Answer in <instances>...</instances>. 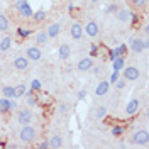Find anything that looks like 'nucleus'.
Instances as JSON below:
<instances>
[{"mask_svg":"<svg viewBox=\"0 0 149 149\" xmlns=\"http://www.w3.org/2000/svg\"><path fill=\"white\" fill-rule=\"evenodd\" d=\"M102 70H103L102 66H95V65H93L90 71H92V73L95 74V76H100V74H102Z\"/></svg>","mask_w":149,"mask_h":149,"instance_id":"e433bc0d","label":"nucleus"},{"mask_svg":"<svg viewBox=\"0 0 149 149\" xmlns=\"http://www.w3.org/2000/svg\"><path fill=\"white\" fill-rule=\"evenodd\" d=\"M47 142H49V149H58L63 146V137L59 136V134H53L49 139H47Z\"/></svg>","mask_w":149,"mask_h":149,"instance_id":"f3484780","label":"nucleus"},{"mask_svg":"<svg viewBox=\"0 0 149 149\" xmlns=\"http://www.w3.org/2000/svg\"><path fill=\"white\" fill-rule=\"evenodd\" d=\"M127 46L130 47V51L132 53H136V54H139L142 51H146L149 47L148 44V39H139V37H130L129 42H127Z\"/></svg>","mask_w":149,"mask_h":149,"instance_id":"f03ea898","label":"nucleus"},{"mask_svg":"<svg viewBox=\"0 0 149 149\" xmlns=\"http://www.w3.org/2000/svg\"><path fill=\"white\" fill-rule=\"evenodd\" d=\"M12 2H15V0H12Z\"/></svg>","mask_w":149,"mask_h":149,"instance_id":"09e8293b","label":"nucleus"},{"mask_svg":"<svg viewBox=\"0 0 149 149\" xmlns=\"http://www.w3.org/2000/svg\"><path fill=\"white\" fill-rule=\"evenodd\" d=\"M86 95H88V93H86V90H80V92L76 93V98L81 102V100H85V98H86Z\"/></svg>","mask_w":149,"mask_h":149,"instance_id":"ea45409f","label":"nucleus"},{"mask_svg":"<svg viewBox=\"0 0 149 149\" xmlns=\"http://www.w3.org/2000/svg\"><path fill=\"white\" fill-rule=\"evenodd\" d=\"M130 3H132L134 7H137V9L146 7V0H130Z\"/></svg>","mask_w":149,"mask_h":149,"instance_id":"f704fd0d","label":"nucleus"},{"mask_svg":"<svg viewBox=\"0 0 149 149\" xmlns=\"http://www.w3.org/2000/svg\"><path fill=\"white\" fill-rule=\"evenodd\" d=\"M119 148H120V149H125V148H127V144H125V142H119Z\"/></svg>","mask_w":149,"mask_h":149,"instance_id":"49530a36","label":"nucleus"},{"mask_svg":"<svg viewBox=\"0 0 149 149\" xmlns=\"http://www.w3.org/2000/svg\"><path fill=\"white\" fill-rule=\"evenodd\" d=\"M12 66H14V70H17V71H26L29 68V59L26 56H15L14 61H12Z\"/></svg>","mask_w":149,"mask_h":149,"instance_id":"9d476101","label":"nucleus"},{"mask_svg":"<svg viewBox=\"0 0 149 149\" xmlns=\"http://www.w3.org/2000/svg\"><path fill=\"white\" fill-rule=\"evenodd\" d=\"M117 49H119L120 56H125V53H127V44L124 42V44H120V46H117Z\"/></svg>","mask_w":149,"mask_h":149,"instance_id":"a19ab883","label":"nucleus"},{"mask_svg":"<svg viewBox=\"0 0 149 149\" xmlns=\"http://www.w3.org/2000/svg\"><path fill=\"white\" fill-rule=\"evenodd\" d=\"M10 112V98L0 97V113H9Z\"/></svg>","mask_w":149,"mask_h":149,"instance_id":"b1692460","label":"nucleus"},{"mask_svg":"<svg viewBox=\"0 0 149 149\" xmlns=\"http://www.w3.org/2000/svg\"><path fill=\"white\" fill-rule=\"evenodd\" d=\"M130 24H137L139 22V15L136 14V12H130V19H129Z\"/></svg>","mask_w":149,"mask_h":149,"instance_id":"4c0bfd02","label":"nucleus"},{"mask_svg":"<svg viewBox=\"0 0 149 149\" xmlns=\"http://www.w3.org/2000/svg\"><path fill=\"white\" fill-rule=\"evenodd\" d=\"M5 148H7V149H17V144L10 142V144H5Z\"/></svg>","mask_w":149,"mask_h":149,"instance_id":"a18cd8bd","label":"nucleus"},{"mask_svg":"<svg viewBox=\"0 0 149 149\" xmlns=\"http://www.w3.org/2000/svg\"><path fill=\"white\" fill-rule=\"evenodd\" d=\"M139 109H141L139 98H130L129 102H127V105H125V115L132 117V115H136V113L139 112Z\"/></svg>","mask_w":149,"mask_h":149,"instance_id":"1a4fd4ad","label":"nucleus"},{"mask_svg":"<svg viewBox=\"0 0 149 149\" xmlns=\"http://www.w3.org/2000/svg\"><path fill=\"white\" fill-rule=\"evenodd\" d=\"M17 12H19V15H20V17L29 19L31 15H32V12H34V10H32V7L29 5V2H27V3H24V5H22V7L17 10Z\"/></svg>","mask_w":149,"mask_h":149,"instance_id":"aec40b11","label":"nucleus"},{"mask_svg":"<svg viewBox=\"0 0 149 149\" xmlns=\"http://www.w3.org/2000/svg\"><path fill=\"white\" fill-rule=\"evenodd\" d=\"M19 139H20V142H24V144H32V142L37 139L36 127H34V125H31V124L22 125L20 130H19Z\"/></svg>","mask_w":149,"mask_h":149,"instance_id":"f257e3e1","label":"nucleus"},{"mask_svg":"<svg viewBox=\"0 0 149 149\" xmlns=\"http://www.w3.org/2000/svg\"><path fill=\"white\" fill-rule=\"evenodd\" d=\"M117 10H119V7H117L115 3H112V5H109V7H107V12H109V14H115Z\"/></svg>","mask_w":149,"mask_h":149,"instance_id":"79ce46f5","label":"nucleus"},{"mask_svg":"<svg viewBox=\"0 0 149 149\" xmlns=\"http://www.w3.org/2000/svg\"><path fill=\"white\" fill-rule=\"evenodd\" d=\"M70 110V105H68V103H59V105H58V112H59V113H66V112Z\"/></svg>","mask_w":149,"mask_h":149,"instance_id":"c9c22d12","label":"nucleus"},{"mask_svg":"<svg viewBox=\"0 0 149 149\" xmlns=\"http://www.w3.org/2000/svg\"><path fill=\"white\" fill-rule=\"evenodd\" d=\"M115 17H117V20H119V22H122V24H129L130 10H127V9H119L117 12H115Z\"/></svg>","mask_w":149,"mask_h":149,"instance_id":"dca6fc26","label":"nucleus"},{"mask_svg":"<svg viewBox=\"0 0 149 149\" xmlns=\"http://www.w3.org/2000/svg\"><path fill=\"white\" fill-rule=\"evenodd\" d=\"M83 32L88 37H97L100 34V26H98V22H97V20H88L83 27Z\"/></svg>","mask_w":149,"mask_h":149,"instance_id":"423d86ee","label":"nucleus"},{"mask_svg":"<svg viewBox=\"0 0 149 149\" xmlns=\"http://www.w3.org/2000/svg\"><path fill=\"white\" fill-rule=\"evenodd\" d=\"M66 10H68V14H73L74 12V3L73 2H70V3L66 5Z\"/></svg>","mask_w":149,"mask_h":149,"instance_id":"c03bdc74","label":"nucleus"},{"mask_svg":"<svg viewBox=\"0 0 149 149\" xmlns=\"http://www.w3.org/2000/svg\"><path fill=\"white\" fill-rule=\"evenodd\" d=\"M27 2H29V0H15V2H14V3H15V10H19L24 3H27Z\"/></svg>","mask_w":149,"mask_h":149,"instance_id":"37998d69","label":"nucleus"},{"mask_svg":"<svg viewBox=\"0 0 149 149\" xmlns=\"http://www.w3.org/2000/svg\"><path fill=\"white\" fill-rule=\"evenodd\" d=\"M24 97H26V105H27V107L32 109V107H36L37 105V97H36V92H34V90L27 88V92H26Z\"/></svg>","mask_w":149,"mask_h":149,"instance_id":"2eb2a0df","label":"nucleus"},{"mask_svg":"<svg viewBox=\"0 0 149 149\" xmlns=\"http://www.w3.org/2000/svg\"><path fill=\"white\" fill-rule=\"evenodd\" d=\"M93 66V58L90 56H86V58H81L78 63H76V70L80 71V73H86V71H90Z\"/></svg>","mask_w":149,"mask_h":149,"instance_id":"9b49d317","label":"nucleus"},{"mask_svg":"<svg viewBox=\"0 0 149 149\" xmlns=\"http://www.w3.org/2000/svg\"><path fill=\"white\" fill-rule=\"evenodd\" d=\"M113 85H115V88H117V90H124V88H125V80L120 76V78H119Z\"/></svg>","mask_w":149,"mask_h":149,"instance_id":"72a5a7b5","label":"nucleus"},{"mask_svg":"<svg viewBox=\"0 0 149 149\" xmlns=\"http://www.w3.org/2000/svg\"><path fill=\"white\" fill-rule=\"evenodd\" d=\"M119 78H120V71H113V70H112L110 78H109V83H110V85H113L115 81H117V80H119Z\"/></svg>","mask_w":149,"mask_h":149,"instance_id":"2f4dec72","label":"nucleus"},{"mask_svg":"<svg viewBox=\"0 0 149 149\" xmlns=\"http://www.w3.org/2000/svg\"><path fill=\"white\" fill-rule=\"evenodd\" d=\"M10 47H12V37L3 36L2 39H0V53H5V51H9Z\"/></svg>","mask_w":149,"mask_h":149,"instance_id":"412c9836","label":"nucleus"},{"mask_svg":"<svg viewBox=\"0 0 149 149\" xmlns=\"http://www.w3.org/2000/svg\"><path fill=\"white\" fill-rule=\"evenodd\" d=\"M98 54H100V47L97 46V44H95V42H92V44H90V58H98Z\"/></svg>","mask_w":149,"mask_h":149,"instance_id":"c756f323","label":"nucleus"},{"mask_svg":"<svg viewBox=\"0 0 149 149\" xmlns=\"http://www.w3.org/2000/svg\"><path fill=\"white\" fill-rule=\"evenodd\" d=\"M107 113H109V110H107V107L105 105H100V107H97V110H95V119H105L107 117Z\"/></svg>","mask_w":149,"mask_h":149,"instance_id":"393cba45","label":"nucleus"},{"mask_svg":"<svg viewBox=\"0 0 149 149\" xmlns=\"http://www.w3.org/2000/svg\"><path fill=\"white\" fill-rule=\"evenodd\" d=\"M47 41H49V37H47V32H46V31H39V32L36 34V39H34L36 46H44Z\"/></svg>","mask_w":149,"mask_h":149,"instance_id":"6ab92c4d","label":"nucleus"},{"mask_svg":"<svg viewBox=\"0 0 149 149\" xmlns=\"http://www.w3.org/2000/svg\"><path fill=\"white\" fill-rule=\"evenodd\" d=\"M15 32H17V36L20 37V39H26V37H29L31 34H32V31L27 27H17L15 29Z\"/></svg>","mask_w":149,"mask_h":149,"instance_id":"cd10ccee","label":"nucleus"},{"mask_svg":"<svg viewBox=\"0 0 149 149\" xmlns=\"http://www.w3.org/2000/svg\"><path fill=\"white\" fill-rule=\"evenodd\" d=\"M58 58H59L61 61H68V59L71 58V46H70L68 42L59 44V47H58Z\"/></svg>","mask_w":149,"mask_h":149,"instance_id":"f8f14e48","label":"nucleus"},{"mask_svg":"<svg viewBox=\"0 0 149 149\" xmlns=\"http://www.w3.org/2000/svg\"><path fill=\"white\" fill-rule=\"evenodd\" d=\"M117 56H120V53H119V49H117V47H113V49L109 51V59H110V61H113Z\"/></svg>","mask_w":149,"mask_h":149,"instance_id":"473e14b6","label":"nucleus"},{"mask_svg":"<svg viewBox=\"0 0 149 149\" xmlns=\"http://www.w3.org/2000/svg\"><path fill=\"white\" fill-rule=\"evenodd\" d=\"M112 63V70L113 71H122L124 70V66H125V56H117Z\"/></svg>","mask_w":149,"mask_h":149,"instance_id":"a211bd4d","label":"nucleus"},{"mask_svg":"<svg viewBox=\"0 0 149 149\" xmlns=\"http://www.w3.org/2000/svg\"><path fill=\"white\" fill-rule=\"evenodd\" d=\"M2 97H5V98H14V86L3 85V86H2Z\"/></svg>","mask_w":149,"mask_h":149,"instance_id":"bb28decb","label":"nucleus"},{"mask_svg":"<svg viewBox=\"0 0 149 149\" xmlns=\"http://www.w3.org/2000/svg\"><path fill=\"white\" fill-rule=\"evenodd\" d=\"M29 88H31V90H34V92H39V90H42V81H41V80H32V81H31V86H29Z\"/></svg>","mask_w":149,"mask_h":149,"instance_id":"7c9ffc66","label":"nucleus"},{"mask_svg":"<svg viewBox=\"0 0 149 149\" xmlns=\"http://www.w3.org/2000/svg\"><path fill=\"white\" fill-rule=\"evenodd\" d=\"M90 2H92V3H97V2H98V0H90Z\"/></svg>","mask_w":149,"mask_h":149,"instance_id":"de8ad7c7","label":"nucleus"},{"mask_svg":"<svg viewBox=\"0 0 149 149\" xmlns=\"http://www.w3.org/2000/svg\"><path fill=\"white\" fill-rule=\"evenodd\" d=\"M46 32H47V37H49V39H56V37L61 34V24H59V22H51V24L47 26Z\"/></svg>","mask_w":149,"mask_h":149,"instance_id":"4468645a","label":"nucleus"},{"mask_svg":"<svg viewBox=\"0 0 149 149\" xmlns=\"http://www.w3.org/2000/svg\"><path fill=\"white\" fill-rule=\"evenodd\" d=\"M122 71H124L122 73V78L125 81H137L141 78V70L137 66H124Z\"/></svg>","mask_w":149,"mask_h":149,"instance_id":"20e7f679","label":"nucleus"},{"mask_svg":"<svg viewBox=\"0 0 149 149\" xmlns=\"http://www.w3.org/2000/svg\"><path fill=\"white\" fill-rule=\"evenodd\" d=\"M9 26H10V24H9L7 15L0 12V31H2V32H7V31H9Z\"/></svg>","mask_w":149,"mask_h":149,"instance_id":"a878e982","label":"nucleus"},{"mask_svg":"<svg viewBox=\"0 0 149 149\" xmlns=\"http://www.w3.org/2000/svg\"><path fill=\"white\" fill-rule=\"evenodd\" d=\"M110 90V83H109V80H100L97 86H95V97H103V95H107Z\"/></svg>","mask_w":149,"mask_h":149,"instance_id":"ddd939ff","label":"nucleus"},{"mask_svg":"<svg viewBox=\"0 0 149 149\" xmlns=\"http://www.w3.org/2000/svg\"><path fill=\"white\" fill-rule=\"evenodd\" d=\"M124 125H113L112 127V136L113 137H120V136H124Z\"/></svg>","mask_w":149,"mask_h":149,"instance_id":"c85d7f7f","label":"nucleus"},{"mask_svg":"<svg viewBox=\"0 0 149 149\" xmlns=\"http://www.w3.org/2000/svg\"><path fill=\"white\" fill-rule=\"evenodd\" d=\"M32 119H34V112L31 110V107L20 109V110L17 112V124H20V125H27V124H31Z\"/></svg>","mask_w":149,"mask_h":149,"instance_id":"39448f33","label":"nucleus"},{"mask_svg":"<svg viewBox=\"0 0 149 149\" xmlns=\"http://www.w3.org/2000/svg\"><path fill=\"white\" fill-rule=\"evenodd\" d=\"M26 92H27V86L24 83H19L14 86V98H22L24 95H26Z\"/></svg>","mask_w":149,"mask_h":149,"instance_id":"4be33fe9","label":"nucleus"},{"mask_svg":"<svg viewBox=\"0 0 149 149\" xmlns=\"http://www.w3.org/2000/svg\"><path fill=\"white\" fill-rule=\"evenodd\" d=\"M26 58L29 61H41L42 59V51L39 46H29L26 49Z\"/></svg>","mask_w":149,"mask_h":149,"instance_id":"0eeeda50","label":"nucleus"},{"mask_svg":"<svg viewBox=\"0 0 149 149\" xmlns=\"http://www.w3.org/2000/svg\"><path fill=\"white\" fill-rule=\"evenodd\" d=\"M83 26L80 24V22H73L71 26H70V37L73 39V41H80L81 37H83Z\"/></svg>","mask_w":149,"mask_h":149,"instance_id":"6e6552de","label":"nucleus"},{"mask_svg":"<svg viewBox=\"0 0 149 149\" xmlns=\"http://www.w3.org/2000/svg\"><path fill=\"white\" fill-rule=\"evenodd\" d=\"M46 17H47V14H46V10L44 9L36 10V12H32V15H31V19H32L34 22H42Z\"/></svg>","mask_w":149,"mask_h":149,"instance_id":"5701e85b","label":"nucleus"},{"mask_svg":"<svg viewBox=\"0 0 149 149\" xmlns=\"http://www.w3.org/2000/svg\"><path fill=\"white\" fill-rule=\"evenodd\" d=\"M132 144L134 146H148L149 144V132L146 129H139L132 134Z\"/></svg>","mask_w":149,"mask_h":149,"instance_id":"7ed1b4c3","label":"nucleus"},{"mask_svg":"<svg viewBox=\"0 0 149 149\" xmlns=\"http://www.w3.org/2000/svg\"><path fill=\"white\" fill-rule=\"evenodd\" d=\"M37 148L39 149H49V142H47V139H42L41 142H37Z\"/></svg>","mask_w":149,"mask_h":149,"instance_id":"58836bf2","label":"nucleus"}]
</instances>
